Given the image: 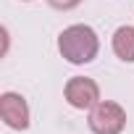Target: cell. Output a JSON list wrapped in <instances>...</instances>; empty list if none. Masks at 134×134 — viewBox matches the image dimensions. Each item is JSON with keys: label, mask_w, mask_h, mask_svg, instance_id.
I'll list each match as a JSON object with an SVG mask.
<instances>
[{"label": "cell", "mask_w": 134, "mask_h": 134, "mask_svg": "<svg viewBox=\"0 0 134 134\" xmlns=\"http://www.w3.org/2000/svg\"><path fill=\"white\" fill-rule=\"evenodd\" d=\"M63 97L76 110H92L100 103V87L90 76H71L63 87Z\"/></svg>", "instance_id": "3"}, {"label": "cell", "mask_w": 134, "mask_h": 134, "mask_svg": "<svg viewBox=\"0 0 134 134\" xmlns=\"http://www.w3.org/2000/svg\"><path fill=\"white\" fill-rule=\"evenodd\" d=\"M113 53L116 58H121L124 63H134V26L131 24H124L113 32Z\"/></svg>", "instance_id": "5"}, {"label": "cell", "mask_w": 134, "mask_h": 134, "mask_svg": "<svg viewBox=\"0 0 134 134\" xmlns=\"http://www.w3.org/2000/svg\"><path fill=\"white\" fill-rule=\"evenodd\" d=\"M92 134H121L126 129V110L113 100H100L87 118Z\"/></svg>", "instance_id": "2"}, {"label": "cell", "mask_w": 134, "mask_h": 134, "mask_svg": "<svg viewBox=\"0 0 134 134\" xmlns=\"http://www.w3.org/2000/svg\"><path fill=\"white\" fill-rule=\"evenodd\" d=\"M58 53L74 66L92 63L100 53V37L87 24H71L58 34Z\"/></svg>", "instance_id": "1"}, {"label": "cell", "mask_w": 134, "mask_h": 134, "mask_svg": "<svg viewBox=\"0 0 134 134\" xmlns=\"http://www.w3.org/2000/svg\"><path fill=\"white\" fill-rule=\"evenodd\" d=\"M79 3H82V0H47V5L55 8V11H71V8H76Z\"/></svg>", "instance_id": "6"}, {"label": "cell", "mask_w": 134, "mask_h": 134, "mask_svg": "<svg viewBox=\"0 0 134 134\" xmlns=\"http://www.w3.org/2000/svg\"><path fill=\"white\" fill-rule=\"evenodd\" d=\"M24 3H32V0H24Z\"/></svg>", "instance_id": "7"}, {"label": "cell", "mask_w": 134, "mask_h": 134, "mask_svg": "<svg viewBox=\"0 0 134 134\" xmlns=\"http://www.w3.org/2000/svg\"><path fill=\"white\" fill-rule=\"evenodd\" d=\"M0 118L5 121L8 129L26 131L32 124V110H29V103L24 100V95H19V92L0 95Z\"/></svg>", "instance_id": "4"}]
</instances>
